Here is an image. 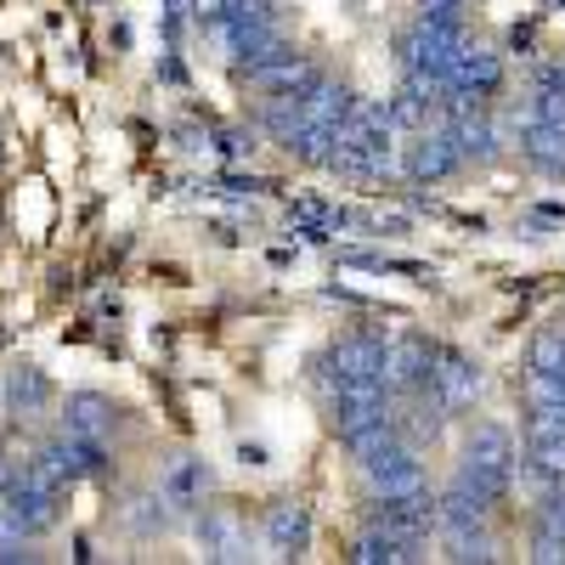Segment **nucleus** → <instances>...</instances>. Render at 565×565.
Segmentation results:
<instances>
[{
  "label": "nucleus",
  "mask_w": 565,
  "mask_h": 565,
  "mask_svg": "<svg viewBox=\"0 0 565 565\" xmlns=\"http://www.w3.org/2000/svg\"><path fill=\"white\" fill-rule=\"evenodd\" d=\"M498 79H503V57L463 40L452 57V74H447V97H487V90H498Z\"/></svg>",
  "instance_id": "obj_9"
},
{
  "label": "nucleus",
  "mask_w": 565,
  "mask_h": 565,
  "mask_svg": "<svg viewBox=\"0 0 565 565\" xmlns=\"http://www.w3.org/2000/svg\"><path fill=\"white\" fill-rule=\"evenodd\" d=\"M418 12H458V0H418Z\"/></svg>",
  "instance_id": "obj_26"
},
{
  "label": "nucleus",
  "mask_w": 565,
  "mask_h": 565,
  "mask_svg": "<svg viewBox=\"0 0 565 565\" xmlns=\"http://www.w3.org/2000/svg\"><path fill=\"white\" fill-rule=\"evenodd\" d=\"M7 402H12L18 418H34V413H45V402H52V385H45L40 367H18L7 380Z\"/></svg>",
  "instance_id": "obj_22"
},
{
  "label": "nucleus",
  "mask_w": 565,
  "mask_h": 565,
  "mask_svg": "<svg viewBox=\"0 0 565 565\" xmlns=\"http://www.w3.org/2000/svg\"><path fill=\"white\" fill-rule=\"evenodd\" d=\"M463 164V148L452 141V130L441 125V130H424L413 148H407V175L424 186V181H447L452 170Z\"/></svg>",
  "instance_id": "obj_10"
},
{
  "label": "nucleus",
  "mask_w": 565,
  "mask_h": 565,
  "mask_svg": "<svg viewBox=\"0 0 565 565\" xmlns=\"http://www.w3.org/2000/svg\"><path fill=\"white\" fill-rule=\"evenodd\" d=\"M430 391H436V402H441L447 413H458V407L476 402V391H481V367L469 362L463 351H436V380H430Z\"/></svg>",
  "instance_id": "obj_12"
},
{
  "label": "nucleus",
  "mask_w": 565,
  "mask_h": 565,
  "mask_svg": "<svg viewBox=\"0 0 565 565\" xmlns=\"http://www.w3.org/2000/svg\"><path fill=\"white\" fill-rule=\"evenodd\" d=\"M554 7H565V0H554Z\"/></svg>",
  "instance_id": "obj_27"
},
{
  "label": "nucleus",
  "mask_w": 565,
  "mask_h": 565,
  "mask_svg": "<svg viewBox=\"0 0 565 565\" xmlns=\"http://www.w3.org/2000/svg\"><path fill=\"white\" fill-rule=\"evenodd\" d=\"M351 559H356V565H402V559H418V548L402 543V537H391L385 526H367V532L351 543Z\"/></svg>",
  "instance_id": "obj_21"
},
{
  "label": "nucleus",
  "mask_w": 565,
  "mask_h": 565,
  "mask_svg": "<svg viewBox=\"0 0 565 565\" xmlns=\"http://www.w3.org/2000/svg\"><path fill=\"white\" fill-rule=\"evenodd\" d=\"M68 430L103 441V436L114 430V407H108L103 396H90V391H85V396H68Z\"/></svg>",
  "instance_id": "obj_23"
},
{
  "label": "nucleus",
  "mask_w": 565,
  "mask_h": 565,
  "mask_svg": "<svg viewBox=\"0 0 565 565\" xmlns=\"http://www.w3.org/2000/svg\"><path fill=\"white\" fill-rule=\"evenodd\" d=\"M373 526H385L391 537L402 543H424L436 532V498L430 492H407V498H380V509H373Z\"/></svg>",
  "instance_id": "obj_7"
},
{
  "label": "nucleus",
  "mask_w": 565,
  "mask_h": 565,
  "mask_svg": "<svg viewBox=\"0 0 565 565\" xmlns=\"http://www.w3.org/2000/svg\"><path fill=\"white\" fill-rule=\"evenodd\" d=\"M526 367H537V373L565 367V328H543V334L532 340V351H526Z\"/></svg>",
  "instance_id": "obj_24"
},
{
  "label": "nucleus",
  "mask_w": 565,
  "mask_h": 565,
  "mask_svg": "<svg viewBox=\"0 0 565 565\" xmlns=\"http://www.w3.org/2000/svg\"><path fill=\"white\" fill-rule=\"evenodd\" d=\"M458 45H463V18L458 12H424L402 34V68H407V79H424V85H441L447 90Z\"/></svg>",
  "instance_id": "obj_2"
},
{
  "label": "nucleus",
  "mask_w": 565,
  "mask_h": 565,
  "mask_svg": "<svg viewBox=\"0 0 565 565\" xmlns=\"http://www.w3.org/2000/svg\"><path fill=\"white\" fill-rule=\"evenodd\" d=\"M351 108H356V97H351L345 85L317 79V85L306 90V119H300V130L289 136V153H300V159H328V153H334L340 125L351 119Z\"/></svg>",
  "instance_id": "obj_3"
},
{
  "label": "nucleus",
  "mask_w": 565,
  "mask_h": 565,
  "mask_svg": "<svg viewBox=\"0 0 565 565\" xmlns=\"http://www.w3.org/2000/svg\"><path fill=\"white\" fill-rule=\"evenodd\" d=\"M362 476L380 498H407V492H424V469H418V452L402 447V441H385L362 458Z\"/></svg>",
  "instance_id": "obj_5"
},
{
  "label": "nucleus",
  "mask_w": 565,
  "mask_h": 565,
  "mask_svg": "<svg viewBox=\"0 0 565 565\" xmlns=\"http://www.w3.org/2000/svg\"><path fill=\"white\" fill-rule=\"evenodd\" d=\"M317 79H322V74H317L306 57H295V52H282V57L249 68V85L266 90V97H300V90H311Z\"/></svg>",
  "instance_id": "obj_13"
},
{
  "label": "nucleus",
  "mask_w": 565,
  "mask_h": 565,
  "mask_svg": "<svg viewBox=\"0 0 565 565\" xmlns=\"http://www.w3.org/2000/svg\"><path fill=\"white\" fill-rule=\"evenodd\" d=\"M463 463L498 469V476L514 481V436L503 430V424H481V430H469V441H463Z\"/></svg>",
  "instance_id": "obj_17"
},
{
  "label": "nucleus",
  "mask_w": 565,
  "mask_h": 565,
  "mask_svg": "<svg viewBox=\"0 0 565 565\" xmlns=\"http://www.w3.org/2000/svg\"><path fill=\"white\" fill-rule=\"evenodd\" d=\"M199 543L210 559H244L249 543H244V521L232 509H204V521H199Z\"/></svg>",
  "instance_id": "obj_16"
},
{
  "label": "nucleus",
  "mask_w": 565,
  "mask_h": 565,
  "mask_svg": "<svg viewBox=\"0 0 565 565\" xmlns=\"http://www.w3.org/2000/svg\"><path fill=\"white\" fill-rule=\"evenodd\" d=\"M526 476L548 492V487H559L565 481V430L559 424H548V418H526Z\"/></svg>",
  "instance_id": "obj_8"
},
{
  "label": "nucleus",
  "mask_w": 565,
  "mask_h": 565,
  "mask_svg": "<svg viewBox=\"0 0 565 565\" xmlns=\"http://www.w3.org/2000/svg\"><path fill=\"white\" fill-rule=\"evenodd\" d=\"M385 380L396 385V391H430V380H436V345L424 340V334H402L396 345H391V373Z\"/></svg>",
  "instance_id": "obj_11"
},
{
  "label": "nucleus",
  "mask_w": 565,
  "mask_h": 565,
  "mask_svg": "<svg viewBox=\"0 0 565 565\" xmlns=\"http://www.w3.org/2000/svg\"><path fill=\"white\" fill-rule=\"evenodd\" d=\"M559 373H565V367H559Z\"/></svg>",
  "instance_id": "obj_28"
},
{
  "label": "nucleus",
  "mask_w": 565,
  "mask_h": 565,
  "mask_svg": "<svg viewBox=\"0 0 565 565\" xmlns=\"http://www.w3.org/2000/svg\"><path fill=\"white\" fill-rule=\"evenodd\" d=\"M345 221H351L345 210H334V204L317 199V193H300L289 204V232H300V238H328V232H340Z\"/></svg>",
  "instance_id": "obj_19"
},
{
  "label": "nucleus",
  "mask_w": 565,
  "mask_h": 565,
  "mask_svg": "<svg viewBox=\"0 0 565 565\" xmlns=\"http://www.w3.org/2000/svg\"><path fill=\"white\" fill-rule=\"evenodd\" d=\"M215 148H221L226 159H249V153H255V136H244V130H215Z\"/></svg>",
  "instance_id": "obj_25"
},
{
  "label": "nucleus",
  "mask_w": 565,
  "mask_h": 565,
  "mask_svg": "<svg viewBox=\"0 0 565 565\" xmlns=\"http://www.w3.org/2000/svg\"><path fill=\"white\" fill-rule=\"evenodd\" d=\"M391 148H396V119L385 103H356L351 119L340 125L334 136V153H328V164H334L340 175L351 181H373L391 170Z\"/></svg>",
  "instance_id": "obj_1"
},
{
  "label": "nucleus",
  "mask_w": 565,
  "mask_h": 565,
  "mask_svg": "<svg viewBox=\"0 0 565 565\" xmlns=\"http://www.w3.org/2000/svg\"><path fill=\"white\" fill-rule=\"evenodd\" d=\"M210 463L204 458H181V463H170V476H164V503H175V509H193L204 492H210Z\"/></svg>",
  "instance_id": "obj_20"
},
{
  "label": "nucleus",
  "mask_w": 565,
  "mask_h": 565,
  "mask_svg": "<svg viewBox=\"0 0 565 565\" xmlns=\"http://www.w3.org/2000/svg\"><path fill=\"white\" fill-rule=\"evenodd\" d=\"M521 153L543 170V175H565V130L548 119H526L521 130Z\"/></svg>",
  "instance_id": "obj_18"
},
{
  "label": "nucleus",
  "mask_w": 565,
  "mask_h": 565,
  "mask_svg": "<svg viewBox=\"0 0 565 565\" xmlns=\"http://www.w3.org/2000/svg\"><path fill=\"white\" fill-rule=\"evenodd\" d=\"M385 373H391V345L380 334H351L328 351V380H334V391L340 385H391Z\"/></svg>",
  "instance_id": "obj_4"
},
{
  "label": "nucleus",
  "mask_w": 565,
  "mask_h": 565,
  "mask_svg": "<svg viewBox=\"0 0 565 565\" xmlns=\"http://www.w3.org/2000/svg\"><path fill=\"white\" fill-rule=\"evenodd\" d=\"M266 543L277 548V554H306V543H311V509L306 503H295V498H282V503H271L266 509Z\"/></svg>",
  "instance_id": "obj_14"
},
{
  "label": "nucleus",
  "mask_w": 565,
  "mask_h": 565,
  "mask_svg": "<svg viewBox=\"0 0 565 565\" xmlns=\"http://www.w3.org/2000/svg\"><path fill=\"white\" fill-rule=\"evenodd\" d=\"M45 452L57 458V469H63L68 481H85V476H108V452H103V441H97V436H74V430H68L63 441H52Z\"/></svg>",
  "instance_id": "obj_15"
},
{
  "label": "nucleus",
  "mask_w": 565,
  "mask_h": 565,
  "mask_svg": "<svg viewBox=\"0 0 565 565\" xmlns=\"http://www.w3.org/2000/svg\"><path fill=\"white\" fill-rule=\"evenodd\" d=\"M391 418V385H340L334 391V430L340 441L373 430V424Z\"/></svg>",
  "instance_id": "obj_6"
}]
</instances>
